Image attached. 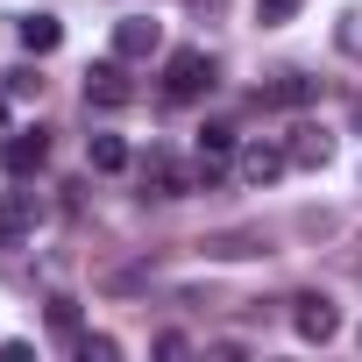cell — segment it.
I'll use <instances>...</instances> for the list:
<instances>
[{
	"label": "cell",
	"instance_id": "4",
	"mask_svg": "<svg viewBox=\"0 0 362 362\" xmlns=\"http://www.w3.org/2000/svg\"><path fill=\"white\" fill-rule=\"evenodd\" d=\"M163 50V22H149V15H128V22H114V57L121 64H135V57H156Z\"/></svg>",
	"mask_w": 362,
	"mask_h": 362
},
{
	"label": "cell",
	"instance_id": "12",
	"mask_svg": "<svg viewBox=\"0 0 362 362\" xmlns=\"http://www.w3.org/2000/svg\"><path fill=\"white\" fill-rule=\"evenodd\" d=\"M36 221H43V199H29V192H8V199H0V228L22 235V228H36Z\"/></svg>",
	"mask_w": 362,
	"mask_h": 362
},
{
	"label": "cell",
	"instance_id": "5",
	"mask_svg": "<svg viewBox=\"0 0 362 362\" xmlns=\"http://www.w3.org/2000/svg\"><path fill=\"white\" fill-rule=\"evenodd\" d=\"M291 327H298V341H334L341 334V313H334V298L305 291V298H291Z\"/></svg>",
	"mask_w": 362,
	"mask_h": 362
},
{
	"label": "cell",
	"instance_id": "9",
	"mask_svg": "<svg viewBox=\"0 0 362 362\" xmlns=\"http://www.w3.org/2000/svg\"><path fill=\"white\" fill-rule=\"evenodd\" d=\"M284 149H270V142H249L242 149V177H249V185H277V177H284Z\"/></svg>",
	"mask_w": 362,
	"mask_h": 362
},
{
	"label": "cell",
	"instance_id": "14",
	"mask_svg": "<svg viewBox=\"0 0 362 362\" xmlns=\"http://www.w3.org/2000/svg\"><path fill=\"white\" fill-rule=\"evenodd\" d=\"M50 334L57 341H78V305L71 298H50Z\"/></svg>",
	"mask_w": 362,
	"mask_h": 362
},
{
	"label": "cell",
	"instance_id": "17",
	"mask_svg": "<svg viewBox=\"0 0 362 362\" xmlns=\"http://www.w3.org/2000/svg\"><path fill=\"white\" fill-rule=\"evenodd\" d=\"M228 149H235V128H221V121L199 128V156H228Z\"/></svg>",
	"mask_w": 362,
	"mask_h": 362
},
{
	"label": "cell",
	"instance_id": "20",
	"mask_svg": "<svg viewBox=\"0 0 362 362\" xmlns=\"http://www.w3.org/2000/svg\"><path fill=\"white\" fill-rule=\"evenodd\" d=\"M0 121H8V86H0Z\"/></svg>",
	"mask_w": 362,
	"mask_h": 362
},
{
	"label": "cell",
	"instance_id": "6",
	"mask_svg": "<svg viewBox=\"0 0 362 362\" xmlns=\"http://www.w3.org/2000/svg\"><path fill=\"white\" fill-rule=\"evenodd\" d=\"M0 163H8L15 177L43 170V163H50V135H43V128H22V135H8V142H0Z\"/></svg>",
	"mask_w": 362,
	"mask_h": 362
},
{
	"label": "cell",
	"instance_id": "18",
	"mask_svg": "<svg viewBox=\"0 0 362 362\" xmlns=\"http://www.w3.org/2000/svg\"><path fill=\"white\" fill-rule=\"evenodd\" d=\"M8 93H15V100H36L43 78H36V71H8Z\"/></svg>",
	"mask_w": 362,
	"mask_h": 362
},
{
	"label": "cell",
	"instance_id": "16",
	"mask_svg": "<svg viewBox=\"0 0 362 362\" xmlns=\"http://www.w3.org/2000/svg\"><path fill=\"white\" fill-rule=\"evenodd\" d=\"M298 8H305V0H256V22H263V29H284Z\"/></svg>",
	"mask_w": 362,
	"mask_h": 362
},
{
	"label": "cell",
	"instance_id": "10",
	"mask_svg": "<svg viewBox=\"0 0 362 362\" xmlns=\"http://www.w3.org/2000/svg\"><path fill=\"white\" fill-rule=\"evenodd\" d=\"M57 43H64V22H57V15H22V50L50 57Z\"/></svg>",
	"mask_w": 362,
	"mask_h": 362
},
{
	"label": "cell",
	"instance_id": "3",
	"mask_svg": "<svg viewBox=\"0 0 362 362\" xmlns=\"http://www.w3.org/2000/svg\"><path fill=\"white\" fill-rule=\"evenodd\" d=\"M128 100H135V86H128L121 57H107V64H93V71H86V107H107V114H121Z\"/></svg>",
	"mask_w": 362,
	"mask_h": 362
},
{
	"label": "cell",
	"instance_id": "8",
	"mask_svg": "<svg viewBox=\"0 0 362 362\" xmlns=\"http://www.w3.org/2000/svg\"><path fill=\"white\" fill-rule=\"evenodd\" d=\"M284 156H291V163H305V170H320V163H334V135L305 121V128H291V149H284Z\"/></svg>",
	"mask_w": 362,
	"mask_h": 362
},
{
	"label": "cell",
	"instance_id": "13",
	"mask_svg": "<svg viewBox=\"0 0 362 362\" xmlns=\"http://www.w3.org/2000/svg\"><path fill=\"white\" fill-rule=\"evenodd\" d=\"M86 156H93V170H121L128 163V142L121 135H86Z\"/></svg>",
	"mask_w": 362,
	"mask_h": 362
},
{
	"label": "cell",
	"instance_id": "15",
	"mask_svg": "<svg viewBox=\"0 0 362 362\" xmlns=\"http://www.w3.org/2000/svg\"><path fill=\"white\" fill-rule=\"evenodd\" d=\"M71 348H78L86 362H114V355H121V341H114V334H78Z\"/></svg>",
	"mask_w": 362,
	"mask_h": 362
},
{
	"label": "cell",
	"instance_id": "2",
	"mask_svg": "<svg viewBox=\"0 0 362 362\" xmlns=\"http://www.w3.org/2000/svg\"><path fill=\"white\" fill-rule=\"evenodd\" d=\"M199 185L192 170H177V156L170 149H149V163H142V199H185Z\"/></svg>",
	"mask_w": 362,
	"mask_h": 362
},
{
	"label": "cell",
	"instance_id": "19",
	"mask_svg": "<svg viewBox=\"0 0 362 362\" xmlns=\"http://www.w3.org/2000/svg\"><path fill=\"white\" fill-rule=\"evenodd\" d=\"M192 8H206V15H221V0H192Z\"/></svg>",
	"mask_w": 362,
	"mask_h": 362
},
{
	"label": "cell",
	"instance_id": "7",
	"mask_svg": "<svg viewBox=\"0 0 362 362\" xmlns=\"http://www.w3.org/2000/svg\"><path fill=\"white\" fill-rule=\"evenodd\" d=\"M313 100H320V78H305V71H277L263 86V107H313Z\"/></svg>",
	"mask_w": 362,
	"mask_h": 362
},
{
	"label": "cell",
	"instance_id": "11",
	"mask_svg": "<svg viewBox=\"0 0 362 362\" xmlns=\"http://www.w3.org/2000/svg\"><path fill=\"white\" fill-rule=\"evenodd\" d=\"M270 242L256 235V228H235V235H214L206 242V256H221V263H242V256H263Z\"/></svg>",
	"mask_w": 362,
	"mask_h": 362
},
{
	"label": "cell",
	"instance_id": "1",
	"mask_svg": "<svg viewBox=\"0 0 362 362\" xmlns=\"http://www.w3.org/2000/svg\"><path fill=\"white\" fill-rule=\"evenodd\" d=\"M214 78H221V64L206 50H170L163 57V100H199V93H214Z\"/></svg>",
	"mask_w": 362,
	"mask_h": 362
}]
</instances>
